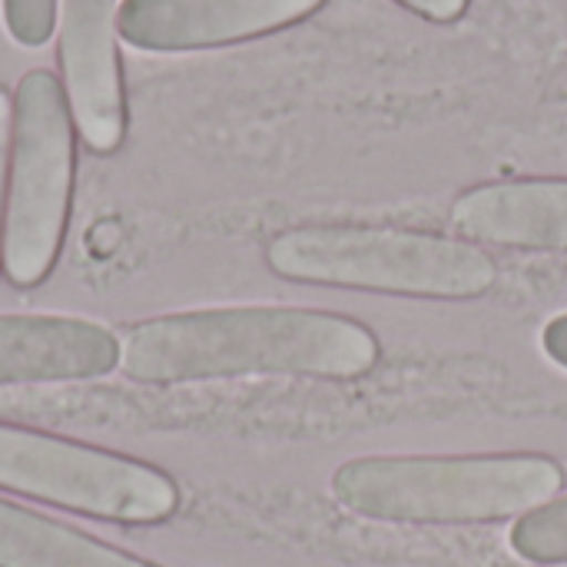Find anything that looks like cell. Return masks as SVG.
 <instances>
[{
    "label": "cell",
    "instance_id": "cell-1",
    "mask_svg": "<svg viewBox=\"0 0 567 567\" xmlns=\"http://www.w3.org/2000/svg\"><path fill=\"white\" fill-rule=\"evenodd\" d=\"M382 346L362 322L306 306H213L143 319L120 336L133 382L173 385L243 375L359 379Z\"/></svg>",
    "mask_w": 567,
    "mask_h": 567
},
{
    "label": "cell",
    "instance_id": "cell-2",
    "mask_svg": "<svg viewBox=\"0 0 567 567\" xmlns=\"http://www.w3.org/2000/svg\"><path fill=\"white\" fill-rule=\"evenodd\" d=\"M565 468L548 455H369L332 475L336 502L389 525H492L555 502Z\"/></svg>",
    "mask_w": 567,
    "mask_h": 567
},
{
    "label": "cell",
    "instance_id": "cell-3",
    "mask_svg": "<svg viewBox=\"0 0 567 567\" xmlns=\"http://www.w3.org/2000/svg\"><path fill=\"white\" fill-rule=\"evenodd\" d=\"M266 262L289 282L409 299H478L498 279L478 243L392 226H296L269 239Z\"/></svg>",
    "mask_w": 567,
    "mask_h": 567
},
{
    "label": "cell",
    "instance_id": "cell-4",
    "mask_svg": "<svg viewBox=\"0 0 567 567\" xmlns=\"http://www.w3.org/2000/svg\"><path fill=\"white\" fill-rule=\"evenodd\" d=\"M76 173V133L63 83L30 70L13 96V140L3 219V272L13 286H40L63 249Z\"/></svg>",
    "mask_w": 567,
    "mask_h": 567
},
{
    "label": "cell",
    "instance_id": "cell-5",
    "mask_svg": "<svg viewBox=\"0 0 567 567\" xmlns=\"http://www.w3.org/2000/svg\"><path fill=\"white\" fill-rule=\"evenodd\" d=\"M0 488L120 525H153L179 505L173 478L146 462L7 422H0Z\"/></svg>",
    "mask_w": 567,
    "mask_h": 567
},
{
    "label": "cell",
    "instance_id": "cell-6",
    "mask_svg": "<svg viewBox=\"0 0 567 567\" xmlns=\"http://www.w3.org/2000/svg\"><path fill=\"white\" fill-rule=\"evenodd\" d=\"M116 0H60V70L73 126L93 153L126 136V93L116 50Z\"/></svg>",
    "mask_w": 567,
    "mask_h": 567
},
{
    "label": "cell",
    "instance_id": "cell-7",
    "mask_svg": "<svg viewBox=\"0 0 567 567\" xmlns=\"http://www.w3.org/2000/svg\"><path fill=\"white\" fill-rule=\"evenodd\" d=\"M326 0H120L116 33L146 53L229 47L286 30Z\"/></svg>",
    "mask_w": 567,
    "mask_h": 567
},
{
    "label": "cell",
    "instance_id": "cell-8",
    "mask_svg": "<svg viewBox=\"0 0 567 567\" xmlns=\"http://www.w3.org/2000/svg\"><path fill=\"white\" fill-rule=\"evenodd\" d=\"M462 239L502 249L567 252V176H518L465 189L452 203Z\"/></svg>",
    "mask_w": 567,
    "mask_h": 567
},
{
    "label": "cell",
    "instance_id": "cell-9",
    "mask_svg": "<svg viewBox=\"0 0 567 567\" xmlns=\"http://www.w3.org/2000/svg\"><path fill=\"white\" fill-rule=\"evenodd\" d=\"M120 365V339L80 316H0V385L100 379Z\"/></svg>",
    "mask_w": 567,
    "mask_h": 567
},
{
    "label": "cell",
    "instance_id": "cell-10",
    "mask_svg": "<svg viewBox=\"0 0 567 567\" xmlns=\"http://www.w3.org/2000/svg\"><path fill=\"white\" fill-rule=\"evenodd\" d=\"M0 567H156L30 508L0 502Z\"/></svg>",
    "mask_w": 567,
    "mask_h": 567
},
{
    "label": "cell",
    "instance_id": "cell-11",
    "mask_svg": "<svg viewBox=\"0 0 567 567\" xmlns=\"http://www.w3.org/2000/svg\"><path fill=\"white\" fill-rule=\"evenodd\" d=\"M508 542L532 565H567V495L518 518Z\"/></svg>",
    "mask_w": 567,
    "mask_h": 567
},
{
    "label": "cell",
    "instance_id": "cell-12",
    "mask_svg": "<svg viewBox=\"0 0 567 567\" xmlns=\"http://www.w3.org/2000/svg\"><path fill=\"white\" fill-rule=\"evenodd\" d=\"M60 0H3V23L13 43L20 47H43L56 30Z\"/></svg>",
    "mask_w": 567,
    "mask_h": 567
},
{
    "label": "cell",
    "instance_id": "cell-13",
    "mask_svg": "<svg viewBox=\"0 0 567 567\" xmlns=\"http://www.w3.org/2000/svg\"><path fill=\"white\" fill-rule=\"evenodd\" d=\"M10 140H13V100L0 86V252H3V219H7V176H10Z\"/></svg>",
    "mask_w": 567,
    "mask_h": 567
},
{
    "label": "cell",
    "instance_id": "cell-14",
    "mask_svg": "<svg viewBox=\"0 0 567 567\" xmlns=\"http://www.w3.org/2000/svg\"><path fill=\"white\" fill-rule=\"evenodd\" d=\"M399 3L425 20H435V23H452L468 10V0H399Z\"/></svg>",
    "mask_w": 567,
    "mask_h": 567
},
{
    "label": "cell",
    "instance_id": "cell-15",
    "mask_svg": "<svg viewBox=\"0 0 567 567\" xmlns=\"http://www.w3.org/2000/svg\"><path fill=\"white\" fill-rule=\"evenodd\" d=\"M542 349H545V355H548L555 365H561L567 372V312L555 316V319L545 326V332H542Z\"/></svg>",
    "mask_w": 567,
    "mask_h": 567
},
{
    "label": "cell",
    "instance_id": "cell-16",
    "mask_svg": "<svg viewBox=\"0 0 567 567\" xmlns=\"http://www.w3.org/2000/svg\"><path fill=\"white\" fill-rule=\"evenodd\" d=\"M548 567H567V565H548Z\"/></svg>",
    "mask_w": 567,
    "mask_h": 567
}]
</instances>
